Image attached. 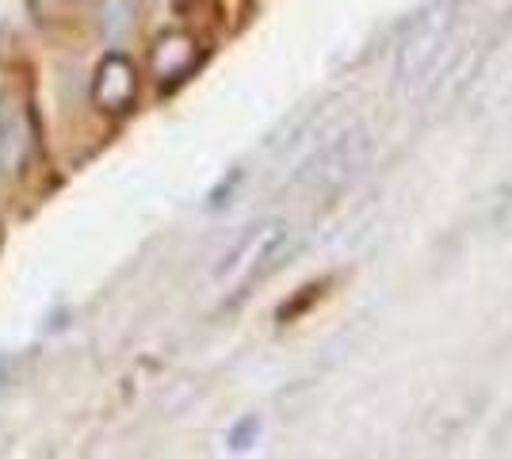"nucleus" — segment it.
Masks as SVG:
<instances>
[{"label": "nucleus", "instance_id": "nucleus-5", "mask_svg": "<svg viewBox=\"0 0 512 459\" xmlns=\"http://www.w3.org/2000/svg\"><path fill=\"white\" fill-rule=\"evenodd\" d=\"M138 96V73L123 54H107L92 77V100L104 111H130Z\"/></svg>", "mask_w": 512, "mask_h": 459}, {"label": "nucleus", "instance_id": "nucleus-2", "mask_svg": "<svg viewBox=\"0 0 512 459\" xmlns=\"http://www.w3.org/2000/svg\"><path fill=\"white\" fill-rule=\"evenodd\" d=\"M367 157H371V134L363 131L360 123L325 131L321 142L306 150V161L295 173V188L310 192V196H333L360 176Z\"/></svg>", "mask_w": 512, "mask_h": 459}, {"label": "nucleus", "instance_id": "nucleus-7", "mask_svg": "<svg viewBox=\"0 0 512 459\" xmlns=\"http://www.w3.org/2000/svg\"><path fill=\"white\" fill-rule=\"evenodd\" d=\"M138 16V0H100V31L107 39H123Z\"/></svg>", "mask_w": 512, "mask_h": 459}, {"label": "nucleus", "instance_id": "nucleus-6", "mask_svg": "<svg viewBox=\"0 0 512 459\" xmlns=\"http://www.w3.org/2000/svg\"><path fill=\"white\" fill-rule=\"evenodd\" d=\"M153 73L161 77V85H172V81H184L195 66H199V46L184 35V31H165L150 54Z\"/></svg>", "mask_w": 512, "mask_h": 459}, {"label": "nucleus", "instance_id": "nucleus-3", "mask_svg": "<svg viewBox=\"0 0 512 459\" xmlns=\"http://www.w3.org/2000/svg\"><path fill=\"white\" fill-rule=\"evenodd\" d=\"M291 249V226L287 219H260L226 249V257L214 268V284L230 299L245 295L253 284H260Z\"/></svg>", "mask_w": 512, "mask_h": 459}, {"label": "nucleus", "instance_id": "nucleus-9", "mask_svg": "<svg viewBox=\"0 0 512 459\" xmlns=\"http://www.w3.org/2000/svg\"><path fill=\"white\" fill-rule=\"evenodd\" d=\"M256 433H260V425H256V417H245V421L237 425L234 433H230V448H237V452H241V448H249V440H253Z\"/></svg>", "mask_w": 512, "mask_h": 459}, {"label": "nucleus", "instance_id": "nucleus-4", "mask_svg": "<svg viewBox=\"0 0 512 459\" xmlns=\"http://www.w3.org/2000/svg\"><path fill=\"white\" fill-rule=\"evenodd\" d=\"M35 150V119L27 96L8 88L0 92V176H16Z\"/></svg>", "mask_w": 512, "mask_h": 459}, {"label": "nucleus", "instance_id": "nucleus-8", "mask_svg": "<svg viewBox=\"0 0 512 459\" xmlns=\"http://www.w3.org/2000/svg\"><path fill=\"white\" fill-rule=\"evenodd\" d=\"M69 4H73V0H27L31 16H35L39 23H54L62 12H69Z\"/></svg>", "mask_w": 512, "mask_h": 459}, {"label": "nucleus", "instance_id": "nucleus-1", "mask_svg": "<svg viewBox=\"0 0 512 459\" xmlns=\"http://www.w3.org/2000/svg\"><path fill=\"white\" fill-rule=\"evenodd\" d=\"M463 4L459 0H425L413 16L394 50V88L398 96L421 100L444 81L459 50Z\"/></svg>", "mask_w": 512, "mask_h": 459}]
</instances>
